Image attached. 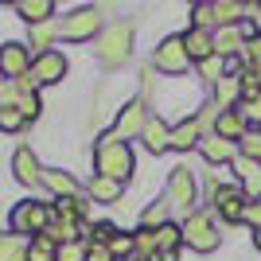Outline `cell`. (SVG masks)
Masks as SVG:
<instances>
[{
    "mask_svg": "<svg viewBox=\"0 0 261 261\" xmlns=\"http://www.w3.org/2000/svg\"><path fill=\"white\" fill-rule=\"evenodd\" d=\"M94 168H98V175H106V179L125 184V179L137 172V156H133V148L121 141V137L106 133L98 141V148H94Z\"/></svg>",
    "mask_w": 261,
    "mask_h": 261,
    "instance_id": "cell-1",
    "label": "cell"
},
{
    "mask_svg": "<svg viewBox=\"0 0 261 261\" xmlns=\"http://www.w3.org/2000/svg\"><path fill=\"white\" fill-rule=\"evenodd\" d=\"M179 230H184V246H187V250H195V253H215L218 242H222V234H218L211 211H191Z\"/></svg>",
    "mask_w": 261,
    "mask_h": 261,
    "instance_id": "cell-2",
    "label": "cell"
},
{
    "mask_svg": "<svg viewBox=\"0 0 261 261\" xmlns=\"http://www.w3.org/2000/svg\"><path fill=\"white\" fill-rule=\"evenodd\" d=\"M55 222V207L51 203H20L12 211V234H47V226Z\"/></svg>",
    "mask_w": 261,
    "mask_h": 261,
    "instance_id": "cell-3",
    "label": "cell"
},
{
    "mask_svg": "<svg viewBox=\"0 0 261 261\" xmlns=\"http://www.w3.org/2000/svg\"><path fill=\"white\" fill-rule=\"evenodd\" d=\"M66 70H70V63H66V55L63 51H43V55H35L32 59V70H28V86H55V82H63Z\"/></svg>",
    "mask_w": 261,
    "mask_h": 261,
    "instance_id": "cell-4",
    "label": "cell"
},
{
    "mask_svg": "<svg viewBox=\"0 0 261 261\" xmlns=\"http://www.w3.org/2000/svg\"><path fill=\"white\" fill-rule=\"evenodd\" d=\"M98 55H101V66H109V70L125 63V59L133 55V28H129V23H113V28H106V32H101Z\"/></svg>",
    "mask_w": 261,
    "mask_h": 261,
    "instance_id": "cell-5",
    "label": "cell"
},
{
    "mask_svg": "<svg viewBox=\"0 0 261 261\" xmlns=\"http://www.w3.org/2000/svg\"><path fill=\"white\" fill-rule=\"evenodd\" d=\"M152 63H156V70H164V74H172V78L187 74V70H191V55H187L184 35H168V39L156 47Z\"/></svg>",
    "mask_w": 261,
    "mask_h": 261,
    "instance_id": "cell-6",
    "label": "cell"
},
{
    "mask_svg": "<svg viewBox=\"0 0 261 261\" xmlns=\"http://www.w3.org/2000/svg\"><path fill=\"white\" fill-rule=\"evenodd\" d=\"M98 32H101V12L98 8H78L59 23V35H63L66 43H86Z\"/></svg>",
    "mask_w": 261,
    "mask_h": 261,
    "instance_id": "cell-7",
    "label": "cell"
},
{
    "mask_svg": "<svg viewBox=\"0 0 261 261\" xmlns=\"http://www.w3.org/2000/svg\"><path fill=\"white\" fill-rule=\"evenodd\" d=\"M195 199H199V184H195V172L191 168H172V175H168V203L172 207H187L195 211Z\"/></svg>",
    "mask_w": 261,
    "mask_h": 261,
    "instance_id": "cell-8",
    "label": "cell"
},
{
    "mask_svg": "<svg viewBox=\"0 0 261 261\" xmlns=\"http://www.w3.org/2000/svg\"><path fill=\"white\" fill-rule=\"evenodd\" d=\"M148 121H152V113H148V106L144 101H129V106L117 113V125H113V137H121V141H129V137H144V129H148Z\"/></svg>",
    "mask_w": 261,
    "mask_h": 261,
    "instance_id": "cell-9",
    "label": "cell"
},
{
    "mask_svg": "<svg viewBox=\"0 0 261 261\" xmlns=\"http://www.w3.org/2000/svg\"><path fill=\"white\" fill-rule=\"evenodd\" d=\"M28 70H32V55H28L23 43H4V47H0V74H4V78L23 82Z\"/></svg>",
    "mask_w": 261,
    "mask_h": 261,
    "instance_id": "cell-10",
    "label": "cell"
},
{
    "mask_svg": "<svg viewBox=\"0 0 261 261\" xmlns=\"http://www.w3.org/2000/svg\"><path fill=\"white\" fill-rule=\"evenodd\" d=\"M234 172H238V187L246 191V199L250 203H261V160H253V156H234V164H230Z\"/></svg>",
    "mask_w": 261,
    "mask_h": 261,
    "instance_id": "cell-11",
    "label": "cell"
},
{
    "mask_svg": "<svg viewBox=\"0 0 261 261\" xmlns=\"http://www.w3.org/2000/svg\"><path fill=\"white\" fill-rule=\"evenodd\" d=\"M242 98H246V74L242 70H230L226 78L215 82V106L218 109H238Z\"/></svg>",
    "mask_w": 261,
    "mask_h": 261,
    "instance_id": "cell-12",
    "label": "cell"
},
{
    "mask_svg": "<svg viewBox=\"0 0 261 261\" xmlns=\"http://www.w3.org/2000/svg\"><path fill=\"white\" fill-rule=\"evenodd\" d=\"M246 191H242L238 184L234 187H218L215 191V211H218V218H226V222H242V211H246Z\"/></svg>",
    "mask_w": 261,
    "mask_h": 261,
    "instance_id": "cell-13",
    "label": "cell"
},
{
    "mask_svg": "<svg viewBox=\"0 0 261 261\" xmlns=\"http://www.w3.org/2000/svg\"><path fill=\"white\" fill-rule=\"evenodd\" d=\"M12 172H16V179H20L23 187L43 184V168H39V156H35L32 148H28V144L12 152Z\"/></svg>",
    "mask_w": 261,
    "mask_h": 261,
    "instance_id": "cell-14",
    "label": "cell"
},
{
    "mask_svg": "<svg viewBox=\"0 0 261 261\" xmlns=\"http://www.w3.org/2000/svg\"><path fill=\"white\" fill-rule=\"evenodd\" d=\"M246 129H250V121L242 117V109H218L215 117V137H222V141H242L246 137Z\"/></svg>",
    "mask_w": 261,
    "mask_h": 261,
    "instance_id": "cell-15",
    "label": "cell"
},
{
    "mask_svg": "<svg viewBox=\"0 0 261 261\" xmlns=\"http://www.w3.org/2000/svg\"><path fill=\"white\" fill-rule=\"evenodd\" d=\"M199 152H203V160L207 164H234V156H238V148L230 141H222V137H215V133H207L203 141H199Z\"/></svg>",
    "mask_w": 261,
    "mask_h": 261,
    "instance_id": "cell-16",
    "label": "cell"
},
{
    "mask_svg": "<svg viewBox=\"0 0 261 261\" xmlns=\"http://www.w3.org/2000/svg\"><path fill=\"white\" fill-rule=\"evenodd\" d=\"M43 187L55 199H78V179L70 172H63V168H47L43 172Z\"/></svg>",
    "mask_w": 261,
    "mask_h": 261,
    "instance_id": "cell-17",
    "label": "cell"
},
{
    "mask_svg": "<svg viewBox=\"0 0 261 261\" xmlns=\"http://www.w3.org/2000/svg\"><path fill=\"white\" fill-rule=\"evenodd\" d=\"M144 148H148V152L152 156H164L168 152V148H172V125H164L160 117H152L148 121V129H144Z\"/></svg>",
    "mask_w": 261,
    "mask_h": 261,
    "instance_id": "cell-18",
    "label": "cell"
},
{
    "mask_svg": "<svg viewBox=\"0 0 261 261\" xmlns=\"http://www.w3.org/2000/svg\"><path fill=\"white\" fill-rule=\"evenodd\" d=\"M184 43H187V55H191V63H207L211 55H215V35L211 32H199V28H191V32H184Z\"/></svg>",
    "mask_w": 261,
    "mask_h": 261,
    "instance_id": "cell-19",
    "label": "cell"
},
{
    "mask_svg": "<svg viewBox=\"0 0 261 261\" xmlns=\"http://www.w3.org/2000/svg\"><path fill=\"white\" fill-rule=\"evenodd\" d=\"M199 141H203V129H199L195 117H187V121H179V125H172V148H175V152H191Z\"/></svg>",
    "mask_w": 261,
    "mask_h": 261,
    "instance_id": "cell-20",
    "label": "cell"
},
{
    "mask_svg": "<svg viewBox=\"0 0 261 261\" xmlns=\"http://www.w3.org/2000/svg\"><path fill=\"white\" fill-rule=\"evenodd\" d=\"M16 12H20L32 28H39V23H51L55 4H51V0H20V4H16Z\"/></svg>",
    "mask_w": 261,
    "mask_h": 261,
    "instance_id": "cell-21",
    "label": "cell"
},
{
    "mask_svg": "<svg viewBox=\"0 0 261 261\" xmlns=\"http://www.w3.org/2000/svg\"><path fill=\"white\" fill-rule=\"evenodd\" d=\"M242 47H246V39H242L238 28H218L215 32V55L218 59H234Z\"/></svg>",
    "mask_w": 261,
    "mask_h": 261,
    "instance_id": "cell-22",
    "label": "cell"
},
{
    "mask_svg": "<svg viewBox=\"0 0 261 261\" xmlns=\"http://www.w3.org/2000/svg\"><path fill=\"white\" fill-rule=\"evenodd\" d=\"M121 195H125V184H117V179H106V175L90 179V199L94 203H117Z\"/></svg>",
    "mask_w": 261,
    "mask_h": 261,
    "instance_id": "cell-23",
    "label": "cell"
},
{
    "mask_svg": "<svg viewBox=\"0 0 261 261\" xmlns=\"http://www.w3.org/2000/svg\"><path fill=\"white\" fill-rule=\"evenodd\" d=\"M28 261H59V242L51 234H35L28 242Z\"/></svg>",
    "mask_w": 261,
    "mask_h": 261,
    "instance_id": "cell-24",
    "label": "cell"
},
{
    "mask_svg": "<svg viewBox=\"0 0 261 261\" xmlns=\"http://www.w3.org/2000/svg\"><path fill=\"white\" fill-rule=\"evenodd\" d=\"M0 261H28V238L23 234H0Z\"/></svg>",
    "mask_w": 261,
    "mask_h": 261,
    "instance_id": "cell-25",
    "label": "cell"
},
{
    "mask_svg": "<svg viewBox=\"0 0 261 261\" xmlns=\"http://www.w3.org/2000/svg\"><path fill=\"white\" fill-rule=\"evenodd\" d=\"M168 215H172V203H168V195H164L141 215V226L144 230H160V226H168Z\"/></svg>",
    "mask_w": 261,
    "mask_h": 261,
    "instance_id": "cell-26",
    "label": "cell"
},
{
    "mask_svg": "<svg viewBox=\"0 0 261 261\" xmlns=\"http://www.w3.org/2000/svg\"><path fill=\"white\" fill-rule=\"evenodd\" d=\"M55 35H59V28H55V23H39V28H32V47H35V51H39V55H43V51H55Z\"/></svg>",
    "mask_w": 261,
    "mask_h": 261,
    "instance_id": "cell-27",
    "label": "cell"
},
{
    "mask_svg": "<svg viewBox=\"0 0 261 261\" xmlns=\"http://www.w3.org/2000/svg\"><path fill=\"white\" fill-rule=\"evenodd\" d=\"M238 152H242V156H253V160H261V125H257V129H253V125L246 129V137L238 141Z\"/></svg>",
    "mask_w": 261,
    "mask_h": 261,
    "instance_id": "cell-28",
    "label": "cell"
},
{
    "mask_svg": "<svg viewBox=\"0 0 261 261\" xmlns=\"http://www.w3.org/2000/svg\"><path fill=\"white\" fill-rule=\"evenodd\" d=\"M199 70L207 74V82H218V78L230 74V70H226V59H218V55H211L207 63H199Z\"/></svg>",
    "mask_w": 261,
    "mask_h": 261,
    "instance_id": "cell-29",
    "label": "cell"
},
{
    "mask_svg": "<svg viewBox=\"0 0 261 261\" xmlns=\"http://www.w3.org/2000/svg\"><path fill=\"white\" fill-rule=\"evenodd\" d=\"M109 253H113V257H125V261H129L133 257V253H137V246H133V234H117V238H113V242H109Z\"/></svg>",
    "mask_w": 261,
    "mask_h": 261,
    "instance_id": "cell-30",
    "label": "cell"
},
{
    "mask_svg": "<svg viewBox=\"0 0 261 261\" xmlns=\"http://www.w3.org/2000/svg\"><path fill=\"white\" fill-rule=\"evenodd\" d=\"M23 125H28V117H23L20 109H0V129L4 133H20Z\"/></svg>",
    "mask_w": 261,
    "mask_h": 261,
    "instance_id": "cell-31",
    "label": "cell"
},
{
    "mask_svg": "<svg viewBox=\"0 0 261 261\" xmlns=\"http://www.w3.org/2000/svg\"><path fill=\"white\" fill-rule=\"evenodd\" d=\"M86 242H66V246H59V261H86Z\"/></svg>",
    "mask_w": 261,
    "mask_h": 261,
    "instance_id": "cell-32",
    "label": "cell"
},
{
    "mask_svg": "<svg viewBox=\"0 0 261 261\" xmlns=\"http://www.w3.org/2000/svg\"><path fill=\"white\" fill-rule=\"evenodd\" d=\"M242 222H250L253 230H261V203H246V211H242Z\"/></svg>",
    "mask_w": 261,
    "mask_h": 261,
    "instance_id": "cell-33",
    "label": "cell"
},
{
    "mask_svg": "<svg viewBox=\"0 0 261 261\" xmlns=\"http://www.w3.org/2000/svg\"><path fill=\"white\" fill-rule=\"evenodd\" d=\"M86 261H117V257L109 253V246H98V242H90V250H86Z\"/></svg>",
    "mask_w": 261,
    "mask_h": 261,
    "instance_id": "cell-34",
    "label": "cell"
},
{
    "mask_svg": "<svg viewBox=\"0 0 261 261\" xmlns=\"http://www.w3.org/2000/svg\"><path fill=\"white\" fill-rule=\"evenodd\" d=\"M242 55L250 59V66H253V63H261V39H257V35H253V39H246V47H242Z\"/></svg>",
    "mask_w": 261,
    "mask_h": 261,
    "instance_id": "cell-35",
    "label": "cell"
},
{
    "mask_svg": "<svg viewBox=\"0 0 261 261\" xmlns=\"http://www.w3.org/2000/svg\"><path fill=\"white\" fill-rule=\"evenodd\" d=\"M152 261H179V257H175V253H156Z\"/></svg>",
    "mask_w": 261,
    "mask_h": 261,
    "instance_id": "cell-36",
    "label": "cell"
},
{
    "mask_svg": "<svg viewBox=\"0 0 261 261\" xmlns=\"http://www.w3.org/2000/svg\"><path fill=\"white\" fill-rule=\"evenodd\" d=\"M253 246H257V253H261V230H253Z\"/></svg>",
    "mask_w": 261,
    "mask_h": 261,
    "instance_id": "cell-37",
    "label": "cell"
},
{
    "mask_svg": "<svg viewBox=\"0 0 261 261\" xmlns=\"http://www.w3.org/2000/svg\"><path fill=\"white\" fill-rule=\"evenodd\" d=\"M253 35H257V39H261V16H257V20H253Z\"/></svg>",
    "mask_w": 261,
    "mask_h": 261,
    "instance_id": "cell-38",
    "label": "cell"
},
{
    "mask_svg": "<svg viewBox=\"0 0 261 261\" xmlns=\"http://www.w3.org/2000/svg\"><path fill=\"white\" fill-rule=\"evenodd\" d=\"M129 261H152V257H141V253H133V257Z\"/></svg>",
    "mask_w": 261,
    "mask_h": 261,
    "instance_id": "cell-39",
    "label": "cell"
},
{
    "mask_svg": "<svg viewBox=\"0 0 261 261\" xmlns=\"http://www.w3.org/2000/svg\"><path fill=\"white\" fill-rule=\"evenodd\" d=\"M0 86H4V74H0Z\"/></svg>",
    "mask_w": 261,
    "mask_h": 261,
    "instance_id": "cell-40",
    "label": "cell"
}]
</instances>
